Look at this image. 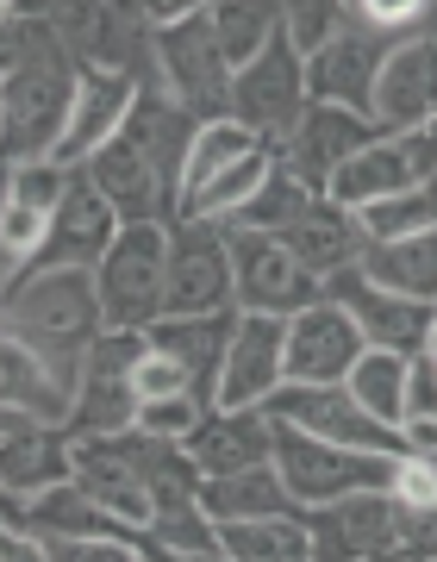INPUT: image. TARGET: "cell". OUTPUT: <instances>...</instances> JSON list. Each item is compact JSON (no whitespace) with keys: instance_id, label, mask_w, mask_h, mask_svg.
Here are the masks:
<instances>
[{"instance_id":"obj_1","label":"cell","mask_w":437,"mask_h":562,"mask_svg":"<svg viewBox=\"0 0 437 562\" xmlns=\"http://www.w3.org/2000/svg\"><path fill=\"white\" fill-rule=\"evenodd\" d=\"M0 338H13L76 401L81 357L100 338V301L88 269H20L0 288Z\"/></svg>"},{"instance_id":"obj_2","label":"cell","mask_w":437,"mask_h":562,"mask_svg":"<svg viewBox=\"0 0 437 562\" xmlns=\"http://www.w3.org/2000/svg\"><path fill=\"white\" fill-rule=\"evenodd\" d=\"M306 525V562H381L432 557V513H400L381 494H350L332 506H294Z\"/></svg>"},{"instance_id":"obj_3","label":"cell","mask_w":437,"mask_h":562,"mask_svg":"<svg viewBox=\"0 0 437 562\" xmlns=\"http://www.w3.org/2000/svg\"><path fill=\"white\" fill-rule=\"evenodd\" d=\"M163 257H169V225L144 220L120 225L107 257L88 269L100 301V331H144L163 319Z\"/></svg>"},{"instance_id":"obj_4","label":"cell","mask_w":437,"mask_h":562,"mask_svg":"<svg viewBox=\"0 0 437 562\" xmlns=\"http://www.w3.org/2000/svg\"><path fill=\"white\" fill-rule=\"evenodd\" d=\"M150 69H157V88L188 113V120H225V88H232V69L213 44V20L206 7H188L176 25H157L150 32Z\"/></svg>"},{"instance_id":"obj_5","label":"cell","mask_w":437,"mask_h":562,"mask_svg":"<svg viewBox=\"0 0 437 562\" xmlns=\"http://www.w3.org/2000/svg\"><path fill=\"white\" fill-rule=\"evenodd\" d=\"M269 469H276L288 506H332L350 494H381L394 475V457H362V450H332L318 438H300L288 425H276L269 438Z\"/></svg>"},{"instance_id":"obj_6","label":"cell","mask_w":437,"mask_h":562,"mask_svg":"<svg viewBox=\"0 0 437 562\" xmlns=\"http://www.w3.org/2000/svg\"><path fill=\"white\" fill-rule=\"evenodd\" d=\"M300 106H306V69H300V57L276 32L257 50V63H244L238 76H232V88H225V120L244 125L262 150H276L294 132Z\"/></svg>"},{"instance_id":"obj_7","label":"cell","mask_w":437,"mask_h":562,"mask_svg":"<svg viewBox=\"0 0 437 562\" xmlns=\"http://www.w3.org/2000/svg\"><path fill=\"white\" fill-rule=\"evenodd\" d=\"M269 425H288L300 438H318L332 443V450H362V457H406V443L400 431L376 425L362 413L344 387H276L269 401L257 406Z\"/></svg>"},{"instance_id":"obj_8","label":"cell","mask_w":437,"mask_h":562,"mask_svg":"<svg viewBox=\"0 0 437 562\" xmlns=\"http://www.w3.org/2000/svg\"><path fill=\"white\" fill-rule=\"evenodd\" d=\"M144 357V331H100L81 357V382L69 401V438H120L132 431V362Z\"/></svg>"},{"instance_id":"obj_9","label":"cell","mask_w":437,"mask_h":562,"mask_svg":"<svg viewBox=\"0 0 437 562\" xmlns=\"http://www.w3.org/2000/svg\"><path fill=\"white\" fill-rule=\"evenodd\" d=\"M232 313V269H225V232L206 220L169 225L163 257V319H206Z\"/></svg>"},{"instance_id":"obj_10","label":"cell","mask_w":437,"mask_h":562,"mask_svg":"<svg viewBox=\"0 0 437 562\" xmlns=\"http://www.w3.org/2000/svg\"><path fill=\"white\" fill-rule=\"evenodd\" d=\"M225 269H232V313L294 319L300 306L318 301V281L276 238H257V232H225Z\"/></svg>"},{"instance_id":"obj_11","label":"cell","mask_w":437,"mask_h":562,"mask_svg":"<svg viewBox=\"0 0 437 562\" xmlns=\"http://www.w3.org/2000/svg\"><path fill=\"white\" fill-rule=\"evenodd\" d=\"M388 50H394V44L381 38V32H369L350 7H338V32L300 63V69H306V101L369 120V88H376V69H381Z\"/></svg>"},{"instance_id":"obj_12","label":"cell","mask_w":437,"mask_h":562,"mask_svg":"<svg viewBox=\"0 0 437 562\" xmlns=\"http://www.w3.org/2000/svg\"><path fill=\"white\" fill-rule=\"evenodd\" d=\"M318 301L338 306L344 319L357 325L362 350H388V357H418V350H432L437 344V313L418 301H394V294H381L357 269H344V276L318 281Z\"/></svg>"},{"instance_id":"obj_13","label":"cell","mask_w":437,"mask_h":562,"mask_svg":"<svg viewBox=\"0 0 437 562\" xmlns=\"http://www.w3.org/2000/svg\"><path fill=\"white\" fill-rule=\"evenodd\" d=\"M437 113V38L418 32V38H400L376 69V88H369V125L376 138H413V132H432Z\"/></svg>"},{"instance_id":"obj_14","label":"cell","mask_w":437,"mask_h":562,"mask_svg":"<svg viewBox=\"0 0 437 562\" xmlns=\"http://www.w3.org/2000/svg\"><path fill=\"white\" fill-rule=\"evenodd\" d=\"M432 176H437L432 132H413V138H376V144H362L357 157L325 181V194H318V201L357 213V206L388 201V194H406V188H432Z\"/></svg>"},{"instance_id":"obj_15","label":"cell","mask_w":437,"mask_h":562,"mask_svg":"<svg viewBox=\"0 0 437 562\" xmlns=\"http://www.w3.org/2000/svg\"><path fill=\"white\" fill-rule=\"evenodd\" d=\"M357 357L362 338L338 306L313 301L294 319H281V387H338Z\"/></svg>"},{"instance_id":"obj_16","label":"cell","mask_w":437,"mask_h":562,"mask_svg":"<svg viewBox=\"0 0 437 562\" xmlns=\"http://www.w3.org/2000/svg\"><path fill=\"white\" fill-rule=\"evenodd\" d=\"M362 144H376V125L369 120H357V113H338V106H300V120H294V132L269 150V157L288 169V176L306 188V194H325V181L338 176L344 162L357 157Z\"/></svg>"},{"instance_id":"obj_17","label":"cell","mask_w":437,"mask_h":562,"mask_svg":"<svg viewBox=\"0 0 437 562\" xmlns=\"http://www.w3.org/2000/svg\"><path fill=\"white\" fill-rule=\"evenodd\" d=\"M281 387V319L262 313H232V338L213 375V413H257Z\"/></svg>"},{"instance_id":"obj_18","label":"cell","mask_w":437,"mask_h":562,"mask_svg":"<svg viewBox=\"0 0 437 562\" xmlns=\"http://www.w3.org/2000/svg\"><path fill=\"white\" fill-rule=\"evenodd\" d=\"M113 138L132 150V157L150 162V176L163 181V194L176 201V181H181V157H188V138H194V120L181 113L157 81H132V101L120 113V132Z\"/></svg>"},{"instance_id":"obj_19","label":"cell","mask_w":437,"mask_h":562,"mask_svg":"<svg viewBox=\"0 0 437 562\" xmlns=\"http://www.w3.org/2000/svg\"><path fill=\"white\" fill-rule=\"evenodd\" d=\"M113 232H120V220L107 213V201H100L76 169V176H69V194L57 201V213H51V225H44L38 257L25 262V269H94V262L107 257Z\"/></svg>"},{"instance_id":"obj_20","label":"cell","mask_w":437,"mask_h":562,"mask_svg":"<svg viewBox=\"0 0 437 562\" xmlns=\"http://www.w3.org/2000/svg\"><path fill=\"white\" fill-rule=\"evenodd\" d=\"M269 438H276V425L262 419V413H200V425L181 438V457L194 469L200 482H218V475H238V469H257L269 462Z\"/></svg>"},{"instance_id":"obj_21","label":"cell","mask_w":437,"mask_h":562,"mask_svg":"<svg viewBox=\"0 0 437 562\" xmlns=\"http://www.w3.org/2000/svg\"><path fill=\"white\" fill-rule=\"evenodd\" d=\"M81 181L107 201V213L120 225H144V220H169V213H176V201L163 194V181L150 176V162L132 157L120 138H107L94 157L81 162Z\"/></svg>"},{"instance_id":"obj_22","label":"cell","mask_w":437,"mask_h":562,"mask_svg":"<svg viewBox=\"0 0 437 562\" xmlns=\"http://www.w3.org/2000/svg\"><path fill=\"white\" fill-rule=\"evenodd\" d=\"M63 482H69V431H44L25 419L0 431V501H32Z\"/></svg>"},{"instance_id":"obj_23","label":"cell","mask_w":437,"mask_h":562,"mask_svg":"<svg viewBox=\"0 0 437 562\" xmlns=\"http://www.w3.org/2000/svg\"><path fill=\"white\" fill-rule=\"evenodd\" d=\"M125 101H132V81H125V76H88V69H81V76H76V101H69V125H63L51 162H57V169L88 162L100 144L120 132Z\"/></svg>"},{"instance_id":"obj_24","label":"cell","mask_w":437,"mask_h":562,"mask_svg":"<svg viewBox=\"0 0 437 562\" xmlns=\"http://www.w3.org/2000/svg\"><path fill=\"white\" fill-rule=\"evenodd\" d=\"M276 244H281V250H288V257H294L313 281H332V276H344V269H357V250H362L357 220H350L344 206H332V201H313Z\"/></svg>"},{"instance_id":"obj_25","label":"cell","mask_w":437,"mask_h":562,"mask_svg":"<svg viewBox=\"0 0 437 562\" xmlns=\"http://www.w3.org/2000/svg\"><path fill=\"white\" fill-rule=\"evenodd\" d=\"M357 276L394 301H437V232L425 238H394V244H362L357 250Z\"/></svg>"},{"instance_id":"obj_26","label":"cell","mask_w":437,"mask_h":562,"mask_svg":"<svg viewBox=\"0 0 437 562\" xmlns=\"http://www.w3.org/2000/svg\"><path fill=\"white\" fill-rule=\"evenodd\" d=\"M225 338H232V313H206V319H157L144 325V344L163 350L169 362L188 369V387L194 401L206 406L213 401V375H218V357H225Z\"/></svg>"},{"instance_id":"obj_27","label":"cell","mask_w":437,"mask_h":562,"mask_svg":"<svg viewBox=\"0 0 437 562\" xmlns=\"http://www.w3.org/2000/svg\"><path fill=\"white\" fill-rule=\"evenodd\" d=\"M0 413H13L25 425H44V431H69V394L13 338H0Z\"/></svg>"},{"instance_id":"obj_28","label":"cell","mask_w":437,"mask_h":562,"mask_svg":"<svg viewBox=\"0 0 437 562\" xmlns=\"http://www.w3.org/2000/svg\"><path fill=\"white\" fill-rule=\"evenodd\" d=\"M194 506H200L213 525L281 519V513H294L269 462H257V469H238V475H218V482H200V487H194Z\"/></svg>"},{"instance_id":"obj_29","label":"cell","mask_w":437,"mask_h":562,"mask_svg":"<svg viewBox=\"0 0 437 562\" xmlns=\"http://www.w3.org/2000/svg\"><path fill=\"white\" fill-rule=\"evenodd\" d=\"M213 550L225 562H306V525H300V513L213 525Z\"/></svg>"},{"instance_id":"obj_30","label":"cell","mask_w":437,"mask_h":562,"mask_svg":"<svg viewBox=\"0 0 437 562\" xmlns=\"http://www.w3.org/2000/svg\"><path fill=\"white\" fill-rule=\"evenodd\" d=\"M250 150H262L244 125H232V120H200L194 125V138H188V157H181V181H176V213H181V201H194L200 188L213 176H225L238 157H250Z\"/></svg>"},{"instance_id":"obj_31","label":"cell","mask_w":437,"mask_h":562,"mask_svg":"<svg viewBox=\"0 0 437 562\" xmlns=\"http://www.w3.org/2000/svg\"><path fill=\"white\" fill-rule=\"evenodd\" d=\"M338 387H344V394H350V401H357L376 425L400 431V413H406V357H388V350H362Z\"/></svg>"},{"instance_id":"obj_32","label":"cell","mask_w":437,"mask_h":562,"mask_svg":"<svg viewBox=\"0 0 437 562\" xmlns=\"http://www.w3.org/2000/svg\"><path fill=\"white\" fill-rule=\"evenodd\" d=\"M276 0H225V7H206V20H213V44L225 69L238 76L244 63H257V50L276 38Z\"/></svg>"},{"instance_id":"obj_33","label":"cell","mask_w":437,"mask_h":562,"mask_svg":"<svg viewBox=\"0 0 437 562\" xmlns=\"http://www.w3.org/2000/svg\"><path fill=\"white\" fill-rule=\"evenodd\" d=\"M306 206H313V194H306V188H300V181L281 169V162H269L262 188L238 206V213H232V220L218 225V232H257V238H281V232H288V225L306 213Z\"/></svg>"},{"instance_id":"obj_34","label":"cell","mask_w":437,"mask_h":562,"mask_svg":"<svg viewBox=\"0 0 437 562\" xmlns=\"http://www.w3.org/2000/svg\"><path fill=\"white\" fill-rule=\"evenodd\" d=\"M350 220H357V238L362 244L425 238V232H437V188H406V194L369 201V206H357Z\"/></svg>"},{"instance_id":"obj_35","label":"cell","mask_w":437,"mask_h":562,"mask_svg":"<svg viewBox=\"0 0 437 562\" xmlns=\"http://www.w3.org/2000/svg\"><path fill=\"white\" fill-rule=\"evenodd\" d=\"M269 150H250V157H238L225 176H213L206 188H200L194 201H181V220H206V225H225L232 213H238L250 194L262 188V176H269Z\"/></svg>"},{"instance_id":"obj_36","label":"cell","mask_w":437,"mask_h":562,"mask_svg":"<svg viewBox=\"0 0 437 562\" xmlns=\"http://www.w3.org/2000/svg\"><path fill=\"white\" fill-rule=\"evenodd\" d=\"M144 543L157 557H200V550H213V519L194 506V494L188 501H163V506H150Z\"/></svg>"},{"instance_id":"obj_37","label":"cell","mask_w":437,"mask_h":562,"mask_svg":"<svg viewBox=\"0 0 437 562\" xmlns=\"http://www.w3.org/2000/svg\"><path fill=\"white\" fill-rule=\"evenodd\" d=\"M276 32H281V44L306 63L318 44L338 32V0H288V7L276 13Z\"/></svg>"},{"instance_id":"obj_38","label":"cell","mask_w":437,"mask_h":562,"mask_svg":"<svg viewBox=\"0 0 437 562\" xmlns=\"http://www.w3.org/2000/svg\"><path fill=\"white\" fill-rule=\"evenodd\" d=\"M200 413H206V406H200L194 394H176V401H144L138 413H132V431H138V438H157V443H181L200 425Z\"/></svg>"},{"instance_id":"obj_39","label":"cell","mask_w":437,"mask_h":562,"mask_svg":"<svg viewBox=\"0 0 437 562\" xmlns=\"http://www.w3.org/2000/svg\"><path fill=\"white\" fill-rule=\"evenodd\" d=\"M51 562H157V550H150L144 538L107 531V538H69V543H51Z\"/></svg>"},{"instance_id":"obj_40","label":"cell","mask_w":437,"mask_h":562,"mask_svg":"<svg viewBox=\"0 0 437 562\" xmlns=\"http://www.w3.org/2000/svg\"><path fill=\"white\" fill-rule=\"evenodd\" d=\"M388 501H394L400 513H437V469H432V457H394Z\"/></svg>"},{"instance_id":"obj_41","label":"cell","mask_w":437,"mask_h":562,"mask_svg":"<svg viewBox=\"0 0 437 562\" xmlns=\"http://www.w3.org/2000/svg\"><path fill=\"white\" fill-rule=\"evenodd\" d=\"M69 176H76V169H57V162H20V169H13V201L51 220L57 201L69 194Z\"/></svg>"},{"instance_id":"obj_42","label":"cell","mask_w":437,"mask_h":562,"mask_svg":"<svg viewBox=\"0 0 437 562\" xmlns=\"http://www.w3.org/2000/svg\"><path fill=\"white\" fill-rule=\"evenodd\" d=\"M176 394H194V387H188V369L144 344V357L132 362V401L144 406V401H176Z\"/></svg>"},{"instance_id":"obj_43","label":"cell","mask_w":437,"mask_h":562,"mask_svg":"<svg viewBox=\"0 0 437 562\" xmlns=\"http://www.w3.org/2000/svg\"><path fill=\"white\" fill-rule=\"evenodd\" d=\"M44 225H51L44 213H32V206H20V201H7V213H0V257L13 262V276H20L32 257H38Z\"/></svg>"},{"instance_id":"obj_44","label":"cell","mask_w":437,"mask_h":562,"mask_svg":"<svg viewBox=\"0 0 437 562\" xmlns=\"http://www.w3.org/2000/svg\"><path fill=\"white\" fill-rule=\"evenodd\" d=\"M406 425H437V344L406 357V413H400V431Z\"/></svg>"},{"instance_id":"obj_45","label":"cell","mask_w":437,"mask_h":562,"mask_svg":"<svg viewBox=\"0 0 437 562\" xmlns=\"http://www.w3.org/2000/svg\"><path fill=\"white\" fill-rule=\"evenodd\" d=\"M0 562H51V543L32 531H7L0 525Z\"/></svg>"},{"instance_id":"obj_46","label":"cell","mask_w":437,"mask_h":562,"mask_svg":"<svg viewBox=\"0 0 437 562\" xmlns=\"http://www.w3.org/2000/svg\"><path fill=\"white\" fill-rule=\"evenodd\" d=\"M7 201H13V162L0 157V213H7Z\"/></svg>"},{"instance_id":"obj_47","label":"cell","mask_w":437,"mask_h":562,"mask_svg":"<svg viewBox=\"0 0 437 562\" xmlns=\"http://www.w3.org/2000/svg\"><path fill=\"white\" fill-rule=\"evenodd\" d=\"M157 562H225L218 550H200V557H157Z\"/></svg>"},{"instance_id":"obj_48","label":"cell","mask_w":437,"mask_h":562,"mask_svg":"<svg viewBox=\"0 0 437 562\" xmlns=\"http://www.w3.org/2000/svg\"><path fill=\"white\" fill-rule=\"evenodd\" d=\"M381 562H432V557H381Z\"/></svg>"}]
</instances>
